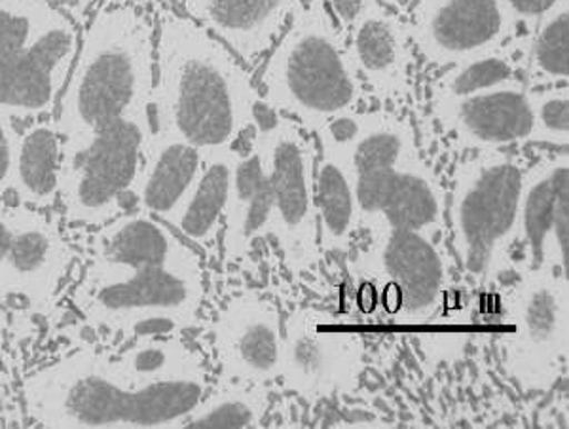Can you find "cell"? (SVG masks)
<instances>
[{"mask_svg": "<svg viewBox=\"0 0 569 429\" xmlns=\"http://www.w3.org/2000/svg\"><path fill=\"white\" fill-rule=\"evenodd\" d=\"M213 348L222 378L264 386L281 372L283 327L272 300L243 293L228 300L213 323Z\"/></svg>", "mask_w": 569, "mask_h": 429, "instance_id": "9a60e30c", "label": "cell"}, {"mask_svg": "<svg viewBox=\"0 0 569 429\" xmlns=\"http://www.w3.org/2000/svg\"><path fill=\"white\" fill-rule=\"evenodd\" d=\"M224 249L228 259H241L252 243L270 232L272 196L254 150L236 154L224 213Z\"/></svg>", "mask_w": 569, "mask_h": 429, "instance_id": "44dd1931", "label": "cell"}, {"mask_svg": "<svg viewBox=\"0 0 569 429\" xmlns=\"http://www.w3.org/2000/svg\"><path fill=\"white\" fill-rule=\"evenodd\" d=\"M563 200H569L568 150L545 158L525 171L517 241L528 251L531 267L539 262L545 240Z\"/></svg>", "mask_w": 569, "mask_h": 429, "instance_id": "603a6c76", "label": "cell"}, {"mask_svg": "<svg viewBox=\"0 0 569 429\" xmlns=\"http://www.w3.org/2000/svg\"><path fill=\"white\" fill-rule=\"evenodd\" d=\"M518 79L517 59L505 48L448 67L433 84V101L492 90Z\"/></svg>", "mask_w": 569, "mask_h": 429, "instance_id": "83f0119b", "label": "cell"}, {"mask_svg": "<svg viewBox=\"0 0 569 429\" xmlns=\"http://www.w3.org/2000/svg\"><path fill=\"white\" fill-rule=\"evenodd\" d=\"M533 133L531 143H545L568 149L569 90L568 84L530 88Z\"/></svg>", "mask_w": 569, "mask_h": 429, "instance_id": "f1b7e54d", "label": "cell"}, {"mask_svg": "<svg viewBox=\"0 0 569 429\" xmlns=\"http://www.w3.org/2000/svg\"><path fill=\"white\" fill-rule=\"evenodd\" d=\"M206 163V154L177 137L152 131L131 196L144 213L169 222L181 209Z\"/></svg>", "mask_w": 569, "mask_h": 429, "instance_id": "ffe728a7", "label": "cell"}, {"mask_svg": "<svg viewBox=\"0 0 569 429\" xmlns=\"http://www.w3.org/2000/svg\"><path fill=\"white\" fill-rule=\"evenodd\" d=\"M356 273L372 306L395 323H423L439 312L450 286L447 255L431 236L375 228V240L359 255Z\"/></svg>", "mask_w": 569, "mask_h": 429, "instance_id": "30bf717a", "label": "cell"}, {"mask_svg": "<svg viewBox=\"0 0 569 429\" xmlns=\"http://www.w3.org/2000/svg\"><path fill=\"white\" fill-rule=\"evenodd\" d=\"M18 130L10 118L0 112V198L12 190L13 149Z\"/></svg>", "mask_w": 569, "mask_h": 429, "instance_id": "4dcf8cb0", "label": "cell"}, {"mask_svg": "<svg viewBox=\"0 0 569 429\" xmlns=\"http://www.w3.org/2000/svg\"><path fill=\"white\" fill-rule=\"evenodd\" d=\"M270 407L262 386L236 385L213 396L203 397L182 428L243 429L260 428Z\"/></svg>", "mask_w": 569, "mask_h": 429, "instance_id": "484cf974", "label": "cell"}, {"mask_svg": "<svg viewBox=\"0 0 569 429\" xmlns=\"http://www.w3.org/2000/svg\"><path fill=\"white\" fill-rule=\"evenodd\" d=\"M154 39L152 21L131 4L104 7L93 16L58 99L53 122L63 141L126 118H150Z\"/></svg>", "mask_w": 569, "mask_h": 429, "instance_id": "277c9868", "label": "cell"}, {"mask_svg": "<svg viewBox=\"0 0 569 429\" xmlns=\"http://www.w3.org/2000/svg\"><path fill=\"white\" fill-rule=\"evenodd\" d=\"M407 27L421 58L440 69L501 50L518 31L501 0H416Z\"/></svg>", "mask_w": 569, "mask_h": 429, "instance_id": "5bb4252c", "label": "cell"}, {"mask_svg": "<svg viewBox=\"0 0 569 429\" xmlns=\"http://www.w3.org/2000/svg\"><path fill=\"white\" fill-rule=\"evenodd\" d=\"M300 0H182L188 18L254 67L272 50Z\"/></svg>", "mask_w": 569, "mask_h": 429, "instance_id": "d6986e66", "label": "cell"}, {"mask_svg": "<svg viewBox=\"0 0 569 429\" xmlns=\"http://www.w3.org/2000/svg\"><path fill=\"white\" fill-rule=\"evenodd\" d=\"M208 391L201 353L177 337H141L117 356L78 350L23 382L42 428H182Z\"/></svg>", "mask_w": 569, "mask_h": 429, "instance_id": "6da1fadb", "label": "cell"}, {"mask_svg": "<svg viewBox=\"0 0 569 429\" xmlns=\"http://www.w3.org/2000/svg\"><path fill=\"white\" fill-rule=\"evenodd\" d=\"M569 2V0H568ZM562 2L547 13L533 29L528 53L530 88L568 84L569 80V7Z\"/></svg>", "mask_w": 569, "mask_h": 429, "instance_id": "4316f807", "label": "cell"}, {"mask_svg": "<svg viewBox=\"0 0 569 429\" xmlns=\"http://www.w3.org/2000/svg\"><path fill=\"white\" fill-rule=\"evenodd\" d=\"M525 170L503 150H479L453 173L450 227L456 255L472 278H485L517 243Z\"/></svg>", "mask_w": 569, "mask_h": 429, "instance_id": "52a82bcc", "label": "cell"}, {"mask_svg": "<svg viewBox=\"0 0 569 429\" xmlns=\"http://www.w3.org/2000/svg\"><path fill=\"white\" fill-rule=\"evenodd\" d=\"M63 139L53 120L40 118L18 131L13 149L12 190L20 203L52 208L59 194Z\"/></svg>", "mask_w": 569, "mask_h": 429, "instance_id": "7402d4cb", "label": "cell"}, {"mask_svg": "<svg viewBox=\"0 0 569 429\" xmlns=\"http://www.w3.org/2000/svg\"><path fill=\"white\" fill-rule=\"evenodd\" d=\"M362 339L342 319L305 308L291 316L283 335L284 386L306 399H325L356 385Z\"/></svg>", "mask_w": 569, "mask_h": 429, "instance_id": "4fadbf2b", "label": "cell"}, {"mask_svg": "<svg viewBox=\"0 0 569 429\" xmlns=\"http://www.w3.org/2000/svg\"><path fill=\"white\" fill-rule=\"evenodd\" d=\"M203 299L198 251L141 209L99 228L72 295L90 326L137 337H173L194 326Z\"/></svg>", "mask_w": 569, "mask_h": 429, "instance_id": "7a4b0ae2", "label": "cell"}, {"mask_svg": "<svg viewBox=\"0 0 569 429\" xmlns=\"http://www.w3.org/2000/svg\"><path fill=\"white\" fill-rule=\"evenodd\" d=\"M262 98L302 130L316 133L337 114L359 111L365 86L348 39L323 0H300L289 26L266 56Z\"/></svg>", "mask_w": 569, "mask_h": 429, "instance_id": "5b68a950", "label": "cell"}, {"mask_svg": "<svg viewBox=\"0 0 569 429\" xmlns=\"http://www.w3.org/2000/svg\"><path fill=\"white\" fill-rule=\"evenodd\" d=\"M78 46L74 21L52 0H0V112L12 122L52 114Z\"/></svg>", "mask_w": 569, "mask_h": 429, "instance_id": "8992f818", "label": "cell"}, {"mask_svg": "<svg viewBox=\"0 0 569 429\" xmlns=\"http://www.w3.org/2000/svg\"><path fill=\"white\" fill-rule=\"evenodd\" d=\"M323 2L325 7L329 8L330 16L337 21V26L348 34L351 27L361 20L376 0H323Z\"/></svg>", "mask_w": 569, "mask_h": 429, "instance_id": "1f68e13d", "label": "cell"}, {"mask_svg": "<svg viewBox=\"0 0 569 429\" xmlns=\"http://www.w3.org/2000/svg\"><path fill=\"white\" fill-rule=\"evenodd\" d=\"M152 131L150 118H126L90 136L63 141L58 198L67 221L103 227L120 214Z\"/></svg>", "mask_w": 569, "mask_h": 429, "instance_id": "ba28073f", "label": "cell"}, {"mask_svg": "<svg viewBox=\"0 0 569 429\" xmlns=\"http://www.w3.org/2000/svg\"><path fill=\"white\" fill-rule=\"evenodd\" d=\"M348 50L362 84L382 101L408 93L412 69V42L407 21L376 0L348 33Z\"/></svg>", "mask_w": 569, "mask_h": 429, "instance_id": "ac0fdd59", "label": "cell"}, {"mask_svg": "<svg viewBox=\"0 0 569 429\" xmlns=\"http://www.w3.org/2000/svg\"><path fill=\"white\" fill-rule=\"evenodd\" d=\"M260 91L232 50L182 13H163L154 39L156 130L203 154L232 149L251 128Z\"/></svg>", "mask_w": 569, "mask_h": 429, "instance_id": "3957f363", "label": "cell"}, {"mask_svg": "<svg viewBox=\"0 0 569 429\" xmlns=\"http://www.w3.org/2000/svg\"><path fill=\"white\" fill-rule=\"evenodd\" d=\"M378 2H382L383 7L391 8L395 12H402V10L412 7L416 0H378Z\"/></svg>", "mask_w": 569, "mask_h": 429, "instance_id": "d6a6232c", "label": "cell"}, {"mask_svg": "<svg viewBox=\"0 0 569 429\" xmlns=\"http://www.w3.org/2000/svg\"><path fill=\"white\" fill-rule=\"evenodd\" d=\"M310 136L283 114L272 128L254 130L251 143L272 196L270 232L291 272L316 267L321 251L316 217L318 150Z\"/></svg>", "mask_w": 569, "mask_h": 429, "instance_id": "9c48e42d", "label": "cell"}, {"mask_svg": "<svg viewBox=\"0 0 569 429\" xmlns=\"http://www.w3.org/2000/svg\"><path fill=\"white\" fill-rule=\"evenodd\" d=\"M501 2L507 8V12L511 13L512 20L517 21L518 27L533 29L547 13L568 0H501Z\"/></svg>", "mask_w": 569, "mask_h": 429, "instance_id": "f546056e", "label": "cell"}, {"mask_svg": "<svg viewBox=\"0 0 569 429\" xmlns=\"http://www.w3.org/2000/svg\"><path fill=\"white\" fill-rule=\"evenodd\" d=\"M361 219L372 228L435 236L445 228V192L421 154L353 181Z\"/></svg>", "mask_w": 569, "mask_h": 429, "instance_id": "2e32d148", "label": "cell"}, {"mask_svg": "<svg viewBox=\"0 0 569 429\" xmlns=\"http://www.w3.org/2000/svg\"><path fill=\"white\" fill-rule=\"evenodd\" d=\"M72 253L44 209L0 203V297L50 306L71 268Z\"/></svg>", "mask_w": 569, "mask_h": 429, "instance_id": "7c38bea8", "label": "cell"}, {"mask_svg": "<svg viewBox=\"0 0 569 429\" xmlns=\"http://www.w3.org/2000/svg\"><path fill=\"white\" fill-rule=\"evenodd\" d=\"M316 217L319 248L329 253L348 251L361 211L350 173L335 158L323 157L316 168Z\"/></svg>", "mask_w": 569, "mask_h": 429, "instance_id": "d4e9b609", "label": "cell"}, {"mask_svg": "<svg viewBox=\"0 0 569 429\" xmlns=\"http://www.w3.org/2000/svg\"><path fill=\"white\" fill-rule=\"evenodd\" d=\"M433 112L461 149L479 152L531 143L530 88L520 79L463 98L439 99Z\"/></svg>", "mask_w": 569, "mask_h": 429, "instance_id": "e0dca14e", "label": "cell"}, {"mask_svg": "<svg viewBox=\"0 0 569 429\" xmlns=\"http://www.w3.org/2000/svg\"><path fill=\"white\" fill-rule=\"evenodd\" d=\"M236 150H219L206 154V163L198 181L182 202L176 217L168 222L177 232L196 246L208 248L219 235L227 213L230 182H232Z\"/></svg>", "mask_w": 569, "mask_h": 429, "instance_id": "cb8c5ba5", "label": "cell"}, {"mask_svg": "<svg viewBox=\"0 0 569 429\" xmlns=\"http://www.w3.org/2000/svg\"><path fill=\"white\" fill-rule=\"evenodd\" d=\"M512 332L505 339V363L526 388L555 382L569 348L568 276L552 267H533L507 302Z\"/></svg>", "mask_w": 569, "mask_h": 429, "instance_id": "8fae6325", "label": "cell"}, {"mask_svg": "<svg viewBox=\"0 0 569 429\" xmlns=\"http://www.w3.org/2000/svg\"><path fill=\"white\" fill-rule=\"evenodd\" d=\"M0 346H2V312H0Z\"/></svg>", "mask_w": 569, "mask_h": 429, "instance_id": "836d02e7", "label": "cell"}]
</instances>
